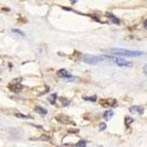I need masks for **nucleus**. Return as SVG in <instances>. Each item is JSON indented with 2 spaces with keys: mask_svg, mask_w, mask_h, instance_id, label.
I'll use <instances>...</instances> for the list:
<instances>
[{
  "mask_svg": "<svg viewBox=\"0 0 147 147\" xmlns=\"http://www.w3.org/2000/svg\"><path fill=\"white\" fill-rule=\"evenodd\" d=\"M106 52L117 57H139L143 55V53L139 51H129L123 49H108Z\"/></svg>",
  "mask_w": 147,
  "mask_h": 147,
  "instance_id": "1",
  "label": "nucleus"
},
{
  "mask_svg": "<svg viewBox=\"0 0 147 147\" xmlns=\"http://www.w3.org/2000/svg\"><path fill=\"white\" fill-rule=\"evenodd\" d=\"M104 57L102 56H95V55H86L82 58V61L86 64H90V65H96V64L100 63V62L104 61Z\"/></svg>",
  "mask_w": 147,
  "mask_h": 147,
  "instance_id": "2",
  "label": "nucleus"
},
{
  "mask_svg": "<svg viewBox=\"0 0 147 147\" xmlns=\"http://www.w3.org/2000/svg\"><path fill=\"white\" fill-rule=\"evenodd\" d=\"M109 59H111V61L113 62L114 64L118 65V66H121V67H131L133 65L132 62L130 61H127V60L123 59V58H120V57H109Z\"/></svg>",
  "mask_w": 147,
  "mask_h": 147,
  "instance_id": "3",
  "label": "nucleus"
},
{
  "mask_svg": "<svg viewBox=\"0 0 147 147\" xmlns=\"http://www.w3.org/2000/svg\"><path fill=\"white\" fill-rule=\"evenodd\" d=\"M58 75L60 76V77H62V78H70L69 80H74V77L71 75V74L69 73L67 70H65V69H60L59 71H58Z\"/></svg>",
  "mask_w": 147,
  "mask_h": 147,
  "instance_id": "4",
  "label": "nucleus"
},
{
  "mask_svg": "<svg viewBox=\"0 0 147 147\" xmlns=\"http://www.w3.org/2000/svg\"><path fill=\"white\" fill-rule=\"evenodd\" d=\"M100 103L103 106H113V107L117 106V101L114 99H104L100 101Z\"/></svg>",
  "mask_w": 147,
  "mask_h": 147,
  "instance_id": "5",
  "label": "nucleus"
},
{
  "mask_svg": "<svg viewBox=\"0 0 147 147\" xmlns=\"http://www.w3.org/2000/svg\"><path fill=\"white\" fill-rule=\"evenodd\" d=\"M130 111L132 113H138V114H142L143 111H144V108L141 107V106H132V107H130Z\"/></svg>",
  "mask_w": 147,
  "mask_h": 147,
  "instance_id": "6",
  "label": "nucleus"
},
{
  "mask_svg": "<svg viewBox=\"0 0 147 147\" xmlns=\"http://www.w3.org/2000/svg\"><path fill=\"white\" fill-rule=\"evenodd\" d=\"M106 16H107V18H108V19H110V20H111V22H112V23H114V24H119V19H118V18H116L115 17V16H114V15H113V13H111V12H107V15H106Z\"/></svg>",
  "mask_w": 147,
  "mask_h": 147,
  "instance_id": "7",
  "label": "nucleus"
},
{
  "mask_svg": "<svg viewBox=\"0 0 147 147\" xmlns=\"http://www.w3.org/2000/svg\"><path fill=\"white\" fill-rule=\"evenodd\" d=\"M113 115H114V112H113V111H111V110H108V111H105V112H104L103 117H104V119H105V120H109Z\"/></svg>",
  "mask_w": 147,
  "mask_h": 147,
  "instance_id": "8",
  "label": "nucleus"
},
{
  "mask_svg": "<svg viewBox=\"0 0 147 147\" xmlns=\"http://www.w3.org/2000/svg\"><path fill=\"white\" fill-rule=\"evenodd\" d=\"M35 111H36V112H38L39 114H43V115H45V114L47 113V110L45 109V108L39 107V106L35 107Z\"/></svg>",
  "mask_w": 147,
  "mask_h": 147,
  "instance_id": "9",
  "label": "nucleus"
},
{
  "mask_svg": "<svg viewBox=\"0 0 147 147\" xmlns=\"http://www.w3.org/2000/svg\"><path fill=\"white\" fill-rule=\"evenodd\" d=\"M86 141H82V140H81V141H79V142L76 144V147H86Z\"/></svg>",
  "mask_w": 147,
  "mask_h": 147,
  "instance_id": "10",
  "label": "nucleus"
},
{
  "mask_svg": "<svg viewBox=\"0 0 147 147\" xmlns=\"http://www.w3.org/2000/svg\"><path fill=\"white\" fill-rule=\"evenodd\" d=\"M84 100H86V101H93V102H95V101L97 100V98H96V96H94V97H84Z\"/></svg>",
  "mask_w": 147,
  "mask_h": 147,
  "instance_id": "11",
  "label": "nucleus"
},
{
  "mask_svg": "<svg viewBox=\"0 0 147 147\" xmlns=\"http://www.w3.org/2000/svg\"><path fill=\"white\" fill-rule=\"evenodd\" d=\"M132 121H133V118L129 117V116H127V117H125V125H127V127H129V125H130Z\"/></svg>",
  "mask_w": 147,
  "mask_h": 147,
  "instance_id": "12",
  "label": "nucleus"
},
{
  "mask_svg": "<svg viewBox=\"0 0 147 147\" xmlns=\"http://www.w3.org/2000/svg\"><path fill=\"white\" fill-rule=\"evenodd\" d=\"M57 98V95L56 94H54V95H52V98H49V100L51 101V103H53L54 104L55 103V99Z\"/></svg>",
  "mask_w": 147,
  "mask_h": 147,
  "instance_id": "13",
  "label": "nucleus"
},
{
  "mask_svg": "<svg viewBox=\"0 0 147 147\" xmlns=\"http://www.w3.org/2000/svg\"><path fill=\"white\" fill-rule=\"evenodd\" d=\"M12 32H15V33H18V34H20V35H22V36H24V32H21V31H19V30H17V29H12Z\"/></svg>",
  "mask_w": 147,
  "mask_h": 147,
  "instance_id": "14",
  "label": "nucleus"
},
{
  "mask_svg": "<svg viewBox=\"0 0 147 147\" xmlns=\"http://www.w3.org/2000/svg\"><path fill=\"white\" fill-rule=\"evenodd\" d=\"M105 129H106V125H105V123H100V130L103 131V130H105Z\"/></svg>",
  "mask_w": 147,
  "mask_h": 147,
  "instance_id": "15",
  "label": "nucleus"
},
{
  "mask_svg": "<svg viewBox=\"0 0 147 147\" xmlns=\"http://www.w3.org/2000/svg\"><path fill=\"white\" fill-rule=\"evenodd\" d=\"M144 28L147 30V20H145V22H144Z\"/></svg>",
  "mask_w": 147,
  "mask_h": 147,
  "instance_id": "16",
  "label": "nucleus"
},
{
  "mask_svg": "<svg viewBox=\"0 0 147 147\" xmlns=\"http://www.w3.org/2000/svg\"><path fill=\"white\" fill-rule=\"evenodd\" d=\"M70 1H71V2H72V3H75V2H76V1H77V0H70Z\"/></svg>",
  "mask_w": 147,
  "mask_h": 147,
  "instance_id": "17",
  "label": "nucleus"
},
{
  "mask_svg": "<svg viewBox=\"0 0 147 147\" xmlns=\"http://www.w3.org/2000/svg\"><path fill=\"white\" fill-rule=\"evenodd\" d=\"M58 147H66V146H58ZM67 147H68V146H67Z\"/></svg>",
  "mask_w": 147,
  "mask_h": 147,
  "instance_id": "18",
  "label": "nucleus"
},
{
  "mask_svg": "<svg viewBox=\"0 0 147 147\" xmlns=\"http://www.w3.org/2000/svg\"><path fill=\"white\" fill-rule=\"evenodd\" d=\"M145 74H146V75H147V71H145Z\"/></svg>",
  "mask_w": 147,
  "mask_h": 147,
  "instance_id": "19",
  "label": "nucleus"
}]
</instances>
